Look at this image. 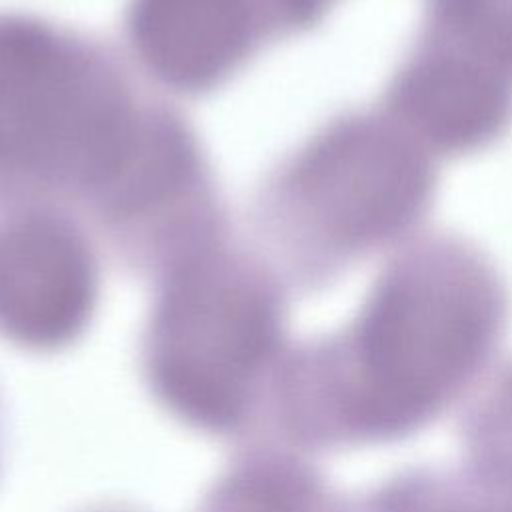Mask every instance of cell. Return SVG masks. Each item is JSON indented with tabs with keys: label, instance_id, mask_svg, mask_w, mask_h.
Returning a JSON list of instances; mask_svg holds the SVG:
<instances>
[{
	"label": "cell",
	"instance_id": "2",
	"mask_svg": "<svg viewBox=\"0 0 512 512\" xmlns=\"http://www.w3.org/2000/svg\"><path fill=\"white\" fill-rule=\"evenodd\" d=\"M150 108L94 44L0 16V194L94 204L132 156Z\"/></svg>",
	"mask_w": 512,
	"mask_h": 512
},
{
	"label": "cell",
	"instance_id": "4",
	"mask_svg": "<svg viewBox=\"0 0 512 512\" xmlns=\"http://www.w3.org/2000/svg\"><path fill=\"white\" fill-rule=\"evenodd\" d=\"M378 108L436 160L502 140L512 128V0H424Z\"/></svg>",
	"mask_w": 512,
	"mask_h": 512
},
{
	"label": "cell",
	"instance_id": "8",
	"mask_svg": "<svg viewBox=\"0 0 512 512\" xmlns=\"http://www.w3.org/2000/svg\"><path fill=\"white\" fill-rule=\"evenodd\" d=\"M498 512H512V508H506V510H498Z\"/></svg>",
	"mask_w": 512,
	"mask_h": 512
},
{
	"label": "cell",
	"instance_id": "3",
	"mask_svg": "<svg viewBox=\"0 0 512 512\" xmlns=\"http://www.w3.org/2000/svg\"><path fill=\"white\" fill-rule=\"evenodd\" d=\"M438 188L436 158L380 108L326 122L276 172L262 222L304 280H326L406 240Z\"/></svg>",
	"mask_w": 512,
	"mask_h": 512
},
{
	"label": "cell",
	"instance_id": "6",
	"mask_svg": "<svg viewBox=\"0 0 512 512\" xmlns=\"http://www.w3.org/2000/svg\"><path fill=\"white\" fill-rule=\"evenodd\" d=\"M128 36L164 84L202 92L276 36L264 0H132Z\"/></svg>",
	"mask_w": 512,
	"mask_h": 512
},
{
	"label": "cell",
	"instance_id": "5",
	"mask_svg": "<svg viewBox=\"0 0 512 512\" xmlns=\"http://www.w3.org/2000/svg\"><path fill=\"white\" fill-rule=\"evenodd\" d=\"M96 262L58 214L24 212L0 228V324L28 340H58L90 310Z\"/></svg>",
	"mask_w": 512,
	"mask_h": 512
},
{
	"label": "cell",
	"instance_id": "1",
	"mask_svg": "<svg viewBox=\"0 0 512 512\" xmlns=\"http://www.w3.org/2000/svg\"><path fill=\"white\" fill-rule=\"evenodd\" d=\"M508 292L488 254L452 232L414 238L370 288L346 340L344 418L398 434L430 418L488 358Z\"/></svg>",
	"mask_w": 512,
	"mask_h": 512
},
{
	"label": "cell",
	"instance_id": "7",
	"mask_svg": "<svg viewBox=\"0 0 512 512\" xmlns=\"http://www.w3.org/2000/svg\"><path fill=\"white\" fill-rule=\"evenodd\" d=\"M476 450L496 476L512 480V374L480 410Z\"/></svg>",
	"mask_w": 512,
	"mask_h": 512
}]
</instances>
